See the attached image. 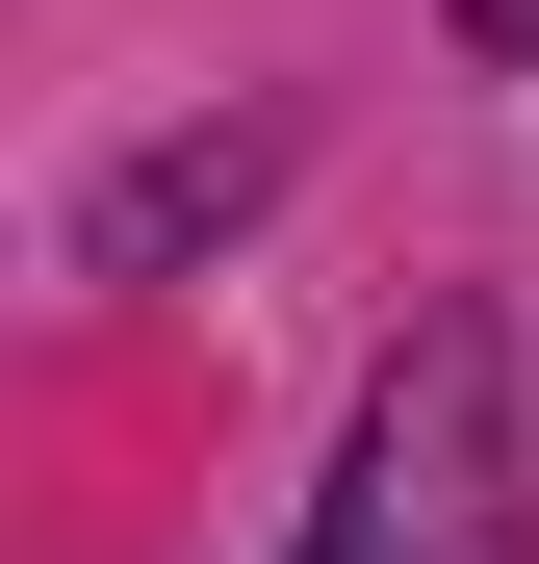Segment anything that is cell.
Returning <instances> with one entry per match:
<instances>
[{"instance_id":"1","label":"cell","mask_w":539,"mask_h":564,"mask_svg":"<svg viewBox=\"0 0 539 564\" xmlns=\"http://www.w3.org/2000/svg\"><path fill=\"white\" fill-rule=\"evenodd\" d=\"M309 564H539V513H514V386H488V334H411V359H386V411H359V462H334Z\"/></svg>"},{"instance_id":"2","label":"cell","mask_w":539,"mask_h":564,"mask_svg":"<svg viewBox=\"0 0 539 564\" xmlns=\"http://www.w3.org/2000/svg\"><path fill=\"white\" fill-rule=\"evenodd\" d=\"M463 26H488V52H539V0H463Z\"/></svg>"}]
</instances>
